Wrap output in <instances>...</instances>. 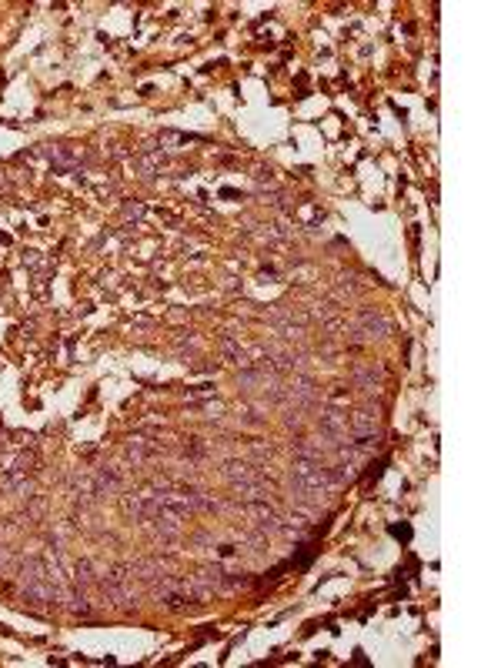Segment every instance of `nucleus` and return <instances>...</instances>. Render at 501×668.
I'll list each match as a JSON object with an SVG mask.
<instances>
[{"instance_id": "nucleus-2", "label": "nucleus", "mask_w": 501, "mask_h": 668, "mask_svg": "<svg viewBox=\"0 0 501 668\" xmlns=\"http://www.w3.org/2000/svg\"><path fill=\"white\" fill-rule=\"evenodd\" d=\"M101 588L107 592V598H114V605H131V602H134V588H131L127 568H110V572L101 578Z\"/></svg>"}, {"instance_id": "nucleus-4", "label": "nucleus", "mask_w": 501, "mask_h": 668, "mask_svg": "<svg viewBox=\"0 0 501 668\" xmlns=\"http://www.w3.org/2000/svg\"><path fill=\"white\" fill-rule=\"evenodd\" d=\"M318 425H321V431H324V435H328L331 441H337V444L348 438V414H344V411H337V408L321 411V421H318Z\"/></svg>"}, {"instance_id": "nucleus-1", "label": "nucleus", "mask_w": 501, "mask_h": 668, "mask_svg": "<svg viewBox=\"0 0 501 668\" xmlns=\"http://www.w3.org/2000/svg\"><path fill=\"white\" fill-rule=\"evenodd\" d=\"M291 485H294V491L301 498L314 501V498H324L331 488H337V481H334V471L324 468L318 458H298L294 468H291Z\"/></svg>"}, {"instance_id": "nucleus-6", "label": "nucleus", "mask_w": 501, "mask_h": 668, "mask_svg": "<svg viewBox=\"0 0 501 668\" xmlns=\"http://www.w3.org/2000/svg\"><path fill=\"white\" fill-rule=\"evenodd\" d=\"M121 488V471L117 468H101L94 474V495H107V491H117Z\"/></svg>"}, {"instance_id": "nucleus-8", "label": "nucleus", "mask_w": 501, "mask_h": 668, "mask_svg": "<svg viewBox=\"0 0 501 668\" xmlns=\"http://www.w3.org/2000/svg\"><path fill=\"white\" fill-rule=\"evenodd\" d=\"M134 167L144 174V177H151V174H157V170L164 167V154H161V151L144 154V157H137V161H134Z\"/></svg>"}, {"instance_id": "nucleus-3", "label": "nucleus", "mask_w": 501, "mask_h": 668, "mask_svg": "<svg viewBox=\"0 0 501 668\" xmlns=\"http://www.w3.org/2000/svg\"><path fill=\"white\" fill-rule=\"evenodd\" d=\"M241 508H244V511H247L251 518H254V525H258L261 532H277V528H281V518H277V511H274V508H271V504H268L264 498L244 501Z\"/></svg>"}, {"instance_id": "nucleus-12", "label": "nucleus", "mask_w": 501, "mask_h": 668, "mask_svg": "<svg viewBox=\"0 0 501 668\" xmlns=\"http://www.w3.org/2000/svg\"><path fill=\"white\" fill-rule=\"evenodd\" d=\"M124 217H134V221H140L144 217V204H124Z\"/></svg>"}, {"instance_id": "nucleus-11", "label": "nucleus", "mask_w": 501, "mask_h": 668, "mask_svg": "<svg viewBox=\"0 0 501 668\" xmlns=\"http://www.w3.org/2000/svg\"><path fill=\"white\" fill-rule=\"evenodd\" d=\"M77 581H80V585L94 581V575H91V562H77Z\"/></svg>"}, {"instance_id": "nucleus-9", "label": "nucleus", "mask_w": 501, "mask_h": 668, "mask_svg": "<svg viewBox=\"0 0 501 668\" xmlns=\"http://www.w3.org/2000/svg\"><path fill=\"white\" fill-rule=\"evenodd\" d=\"M354 384H358V388H365V391H378L381 371H378V368H358V371H354Z\"/></svg>"}, {"instance_id": "nucleus-5", "label": "nucleus", "mask_w": 501, "mask_h": 668, "mask_svg": "<svg viewBox=\"0 0 501 668\" xmlns=\"http://www.w3.org/2000/svg\"><path fill=\"white\" fill-rule=\"evenodd\" d=\"M348 431L354 435V438H371V435H378V414L371 408H361L354 411L348 418Z\"/></svg>"}, {"instance_id": "nucleus-7", "label": "nucleus", "mask_w": 501, "mask_h": 668, "mask_svg": "<svg viewBox=\"0 0 501 668\" xmlns=\"http://www.w3.org/2000/svg\"><path fill=\"white\" fill-rule=\"evenodd\" d=\"M154 451H157V444H154V441H147V438H137V441H131V444H127V458H131L134 465L147 461Z\"/></svg>"}, {"instance_id": "nucleus-10", "label": "nucleus", "mask_w": 501, "mask_h": 668, "mask_svg": "<svg viewBox=\"0 0 501 668\" xmlns=\"http://www.w3.org/2000/svg\"><path fill=\"white\" fill-rule=\"evenodd\" d=\"M361 328L368 331V337H381V334H388V321L381 314H375V311H365L361 314Z\"/></svg>"}]
</instances>
